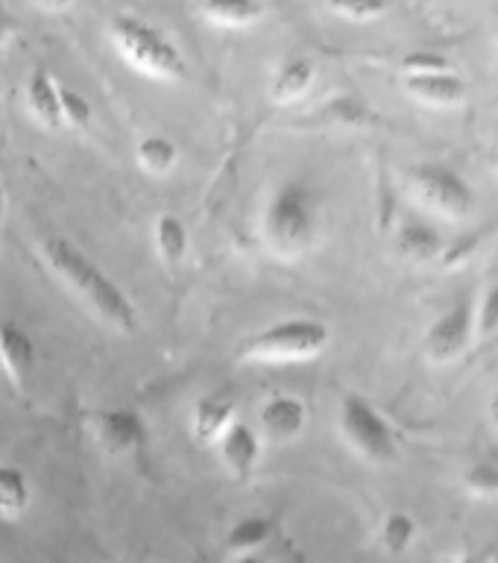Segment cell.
Wrapping results in <instances>:
<instances>
[{
	"label": "cell",
	"mask_w": 498,
	"mask_h": 563,
	"mask_svg": "<svg viewBox=\"0 0 498 563\" xmlns=\"http://www.w3.org/2000/svg\"><path fill=\"white\" fill-rule=\"evenodd\" d=\"M42 255L47 267L68 285L77 297H82L106 323L114 325L118 332H135L139 314L132 299L123 294L118 282L97 267L79 246H74L68 238H44Z\"/></svg>",
	"instance_id": "obj_1"
},
{
	"label": "cell",
	"mask_w": 498,
	"mask_h": 563,
	"mask_svg": "<svg viewBox=\"0 0 498 563\" xmlns=\"http://www.w3.org/2000/svg\"><path fill=\"white\" fill-rule=\"evenodd\" d=\"M262 241L273 255L294 262L317 244L320 194L306 179H288L270 194L262 211Z\"/></svg>",
	"instance_id": "obj_2"
},
{
	"label": "cell",
	"mask_w": 498,
	"mask_h": 563,
	"mask_svg": "<svg viewBox=\"0 0 498 563\" xmlns=\"http://www.w3.org/2000/svg\"><path fill=\"white\" fill-rule=\"evenodd\" d=\"M109 38L114 51L121 53V59L144 77L167 79V82L185 77L182 51L158 26L135 15H118L109 24Z\"/></svg>",
	"instance_id": "obj_3"
},
{
	"label": "cell",
	"mask_w": 498,
	"mask_h": 563,
	"mask_svg": "<svg viewBox=\"0 0 498 563\" xmlns=\"http://www.w3.org/2000/svg\"><path fill=\"white\" fill-rule=\"evenodd\" d=\"M329 346V329L311 317H290L246 338L237 358L250 364H297L311 361Z\"/></svg>",
	"instance_id": "obj_4"
},
{
	"label": "cell",
	"mask_w": 498,
	"mask_h": 563,
	"mask_svg": "<svg viewBox=\"0 0 498 563\" xmlns=\"http://www.w3.org/2000/svg\"><path fill=\"white\" fill-rule=\"evenodd\" d=\"M337 426L352 452H358L364 461L373 464H385L396 457V431L385 413L378 411L376 405L369 402L367 396L350 394L341 399L337 408Z\"/></svg>",
	"instance_id": "obj_5"
},
{
	"label": "cell",
	"mask_w": 498,
	"mask_h": 563,
	"mask_svg": "<svg viewBox=\"0 0 498 563\" xmlns=\"http://www.w3.org/2000/svg\"><path fill=\"white\" fill-rule=\"evenodd\" d=\"M413 197L438 218L461 220L466 218L475 206L473 188L455 167L443 162H422L411 170Z\"/></svg>",
	"instance_id": "obj_6"
},
{
	"label": "cell",
	"mask_w": 498,
	"mask_h": 563,
	"mask_svg": "<svg viewBox=\"0 0 498 563\" xmlns=\"http://www.w3.org/2000/svg\"><path fill=\"white\" fill-rule=\"evenodd\" d=\"M475 302L473 297L455 299L434 323L425 329L422 338V350L434 364H449L457 361L469 350V343L478 338V317H475Z\"/></svg>",
	"instance_id": "obj_7"
},
{
	"label": "cell",
	"mask_w": 498,
	"mask_h": 563,
	"mask_svg": "<svg viewBox=\"0 0 498 563\" xmlns=\"http://www.w3.org/2000/svg\"><path fill=\"white\" fill-rule=\"evenodd\" d=\"M262 449H264V434L262 429H255L250 422L235 420L226 429V434L218 440V455L220 464L226 466V473L235 482H246L253 478L258 464H262Z\"/></svg>",
	"instance_id": "obj_8"
},
{
	"label": "cell",
	"mask_w": 498,
	"mask_h": 563,
	"mask_svg": "<svg viewBox=\"0 0 498 563\" xmlns=\"http://www.w3.org/2000/svg\"><path fill=\"white\" fill-rule=\"evenodd\" d=\"M308 426V405L297 396H270L258 408V429L273 443H288L297 440Z\"/></svg>",
	"instance_id": "obj_9"
},
{
	"label": "cell",
	"mask_w": 498,
	"mask_h": 563,
	"mask_svg": "<svg viewBox=\"0 0 498 563\" xmlns=\"http://www.w3.org/2000/svg\"><path fill=\"white\" fill-rule=\"evenodd\" d=\"M97 438L112 455H130L147 443V426L130 408H112L97 417Z\"/></svg>",
	"instance_id": "obj_10"
},
{
	"label": "cell",
	"mask_w": 498,
	"mask_h": 563,
	"mask_svg": "<svg viewBox=\"0 0 498 563\" xmlns=\"http://www.w3.org/2000/svg\"><path fill=\"white\" fill-rule=\"evenodd\" d=\"M317 82V65L308 56H288L273 70L267 95L276 106H294L311 95Z\"/></svg>",
	"instance_id": "obj_11"
},
{
	"label": "cell",
	"mask_w": 498,
	"mask_h": 563,
	"mask_svg": "<svg viewBox=\"0 0 498 563\" xmlns=\"http://www.w3.org/2000/svg\"><path fill=\"white\" fill-rule=\"evenodd\" d=\"M405 95L417 103L434 106V109H452L466 100V82L455 70L443 74H425V77H402Z\"/></svg>",
	"instance_id": "obj_12"
},
{
	"label": "cell",
	"mask_w": 498,
	"mask_h": 563,
	"mask_svg": "<svg viewBox=\"0 0 498 563\" xmlns=\"http://www.w3.org/2000/svg\"><path fill=\"white\" fill-rule=\"evenodd\" d=\"M237 420V408L229 396L211 394L197 399L191 411V434L202 446H218V440Z\"/></svg>",
	"instance_id": "obj_13"
},
{
	"label": "cell",
	"mask_w": 498,
	"mask_h": 563,
	"mask_svg": "<svg viewBox=\"0 0 498 563\" xmlns=\"http://www.w3.org/2000/svg\"><path fill=\"white\" fill-rule=\"evenodd\" d=\"M0 361H3V373H9L15 385H24L26 378L33 376L35 343L24 325L0 320Z\"/></svg>",
	"instance_id": "obj_14"
},
{
	"label": "cell",
	"mask_w": 498,
	"mask_h": 563,
	"mask_svg": "<svg viewBox=\"0 0 498 563\" xmlns=\"http://www.w3.org/2000/svg\"><path fill=\"white\" fill-rule=\"evenodd\" d=\"M200 15L218 30H250L264 18L262 0H202Z\"/></svg>",
	"instance_id": "obj_15"
},
{
	"label": "cell",
	"mask_w": 498,
	"mask_h": 563,
	"mask_svg": "<svg viewBox=\"0 0 498 563\" xmlns=\"http://www.w3.org/2000/svg\"><path fill=\"white\" fill-rule=\"evenodd\" d=\"M59 88L62 86H56L51 74H44V70H35L30 82H26V109L47 130L65 126V121H62Z\"/></svg>",
	"instance_id": "obj_16"
},
{
	"label": "cell",
	"mask_w": 498,
	"mask_h": 563,
	"mask_svg": "<svg viewBox=\"0 0 498 563\" xmlns=\"http://www.w3.org/2000/svg\"><path fill=\"white\" fill-rule=\"evenodd\" d=\"M396 246L411 262H431L443 253V238L431 223L413 218L405 220L402 227L396 229Z\"/></svg>",
	"instance_id": "obj_17"
},
{
	"label": "cell",
	"mask_w": 498,
	"mask_h": 563,
	"mask_svg": "<svg viewBox=\"0 0 498 563\" xmlns=\"http://www.w3.org/2000/svg\"><path fill=\"white\" fill-rule=\"evenodd\" d=\"M153 241H156L158 258L167 264V267H176L188 258V246H191V235H188V227H185L182 218H176L170 211L158 214L156 227H153Z\"/></svg>",
	"instance_id": "obj_18"
},
{
	"label": "cell",
	"mask_w": 498,
	"mask_h": 563,
	"mask_svg": "<svg viewBox=\"0 0 498 563\" xmlns=\"http://www.w3.org/2000/svg\"><path fill=\"white\" fill-rule=\"evenodd\" d=\"M273 537V522L267 517H244L237 519L235 526L226 531V540H223V549H226L229 558H250L258 549L267 545V540Z\"/></svg>",
	"instance_id": "obj_19"
},
{
	"label": "cell",
	"mask_w": 498,
	"mask_h": 563,
	"mask_svg": "<svg viewBox=\"0 0 498 563\" xmlns=\"http://www.w3.org/2000/svg\"><path fill=\"white\" fill-rule=\"evenodd\" d=\"M135 162L144 174L167 176L179 165V147L167 135H144L135 147Z\"/></svg>",
	"instance_id": "obj_20"
},
{
	"label": "cell",
	"mask_w": 498,
	"mask_h": 563,
	"mask_svg": "<svg viewBox=\"0 0 498 563\" xmlns=\"http://www.w3.org/2000/svg\"><path fill=\"white\" fill-rule=\"evenodd\" d=\"M33 490L26 475L12 464H0V517L18 519L30 508Z\"/></svg>",
	"instance_id": "obj_21"
},
{
	"label": "cell",
	"mask_w": 498,
	"mask_h": 563,
	"mask_svg": "<svg viewBox=\"0 0 498 563\" xmlns=\"http://www.w3.org/2000/svg\"><path fill=\"white\" fill-rule=\"evenodd\" d=\"M413 540H417V522H413L408 510H390V514L381 517V522H378V545L387 554L399 558V554L411 549Z\"/></svg>",
	"instance_id": "obj_22"
},
{
	"label": "cell",
	"mask_w": 498,
	"mask_h": 563,
	"mask_svg": "<svg viewBox=\"0 0 498 563\" xmlns=\"http://www.w3.org/2000/svg\"><path fill=\"white\" fill-rule=\"evenodd\" d=\"M464 490L473 499H498V461L484 457L464 473Z\"/></svg>",
	"instance_id": "obj_23"
},
{
	"label": "cell",
	"mask_w": 498,
	"mask_h": 563,
	"mask_svg": "<svg viewBox=\"0 0 498 563\" xmlns=\"http://www.w3.org/2000/svg\"><path fill=\"white\" fill-rule=\"evenodd\" d=\"M334 15L343 18V21H352V24H369V21H378V18L387 15L390 9V0H325Z\"/></svg>",
	"instance_id": "obj_24"
},
{
	"label": "cell",
	"mask_w": 498,
	"mask_h": 563,
	"mask_svg": "<svg viewBox=\"0 0 498 563\" xmlns=\"http://www.w3.org/2000/svg\"><path fill=\"white\" fill-rule=\"evenodd\" d=\"M402 77H425V74H443V70H455V65L449 62V56L438 51H411L405 53L399 62Z\"/></svg>",
	"instance_id": "obj_25"
},
{
	"label": "cell",
	"mask_w": 498,
	"mask_h": 563,
	"mask_svg": "<svg viewBox=\"0 0 498 563\" xmlns=\"http://www.w3.org/2000/svg\"><path fill=\"white\" fill-rule=\"evenodd\" d=\"M62 97V121L70 130H88V123H91V103H88L86 97L74 91V88H59Z\"/></svg>",
	"instance_id": "obj_26"
},
{
	"label": "cell",
	"mask_w": 498,
	"mask_h": 563,
	"mask_svg": "<svg viewBox=\"0 0 498 563\" xmlns=\"http://www.w3.org/2000/svg\"><path fill=\"white\" fill-rule=\"evenodd\" d=\"M475 317H478V334L487 338L498 329V282L487 288V294L482 297V302L475 306Z\"/></svg>",
	"instance_id": "obj_27"
},
{
	"label": "cell",
	"mask_w": 498,
	"mask_h": 563,
	"mask_svg": "<svg viewBox=\"0 0 498 563\" xmlns=\"http://www.w3.org/2000/svg\"><path fill=\"white\" fill-rule=\"evenodd\" d=\"M35 7L47 9V12H62V9H68L74 0H33Z\"/></svg>",
	"instance_id": "obj_28"
},
{
	"label": "cell",
	"mask_w": 498,
	"mask_h": 563,
	"mask_svg": "<svg viewBox=\"0 0 498 563\" xmlns=\"http://www.w3.org/2000/svg\"><path fill=\"white\" fill-rule=\"evenodd\" d=\"M7 214V191H3V183H0V220Z\"/></svg>",
	"instance_id": "obj_29"
},
{
	"label": "cell",
	"mask_w": 498,
	"mask_h": 563,
	"mask_svg": "<svg viewBox=\"0 0 498 563\" xmlns=\"http://www.w3.org/2000/svg\"><path fill=\"white\" fill-rule=\"evenodd\" d=\"M493 413H496V420H498V390L496 396H493Z\"/></svg>",
	"instance_id": "obj_30"
},
{
	"label": "cell",
	"mask_w": 498,
	"mask_h": 563,
	"mask_svg": "<svg viewBox=\"0 0 498 563\" xmlns=\"http://www.w3.org/2000/svg\"><path fill=\"white\" fill-rule=\"evenodd\" d=\"M0 373H3V361H0Z\"/></svg>",
	"instance_id": "obj_31"
}]
</instances>
